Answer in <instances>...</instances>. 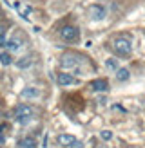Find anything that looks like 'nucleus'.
<instances>
[{
    "instance_id": "obj_3",
    "label": "nucleus",
    "mask_w": 145,
    "mask_h": 148,
    "mask_svg": "<svg viewBox=\"0 0 145 148\" xmlns=\"http://www.w3.org/2000/svg\"><path fill=\"white\" fill-rule=\"evenodd\" d=\"M60 36L64 42H76L80 38V31L75 25H64L60 29Z\"/></svg>"
},
{
    "instance_id": "obj_15",
    "label": "nucleus",
    "mask_w": 145,
    "mask_h": 148,
    "mask_svg": "<svg viewBox=\"0 0 145 148\" xmlns=\"http://www.w3.org/2000/svg\"><path fill=\"white\" fill-rule=\"evenodd\" d=\"M7 45V40H6V27H0V47Z\"/></svg>"
},
{
    "instance_id": "obj_5",
    "label": "nucleus",
    "mask_w": 145,
    "mask_h": 148,
    "mask_svg": "<svg viewBox=\"0 0 145 148\" xmlns=\"http://www.w3.org/2000/svg\"><path fill=\"white\" fill-rule=\"evenodd\" d=\"M56 81H58V85H72V83H76V79L72 78V74H67V72H62V74H58L56 76Z\"/></svg>"
},
{
    "instance_id": "obj_8",
    "label": "nucleus",
    "mask_w": 145,
    "mask_h": 148,
    "mask_svg": "<svg viewBox=\"0 0 145 148\" xmlns=\"http://www.w3.org/2000/svg\"><path fill=\"white\" fill-rule=\"evenodd\" d=\"M76 139L69 136V134H62V136H58V145H62V146H71L72 143H75Z\"/></svg>"
},
{
    "instance_id": "obj_6",
    "label": "nucleus",
    "mask_w": 145,
    "mask_h": 148,
    "mask_svg": "<svg viewBox=\"0 0 145 148\" xmlns=\"http://www.w3.org/2000/svg\"><path fill=\"white\" fill-rule=\"evenodd\" d=\"M91 88L94 92H105L107 88H109V83H107V79H94V81H91Z\"/></svg>"
},
{
    "instance_id": "obj_14",
    "label": "nucleus",
    "mask_w": 145,
    "mask_h": 148,
    "mask_svg": "<svg viewBox=\"0 0 145 148\" xmlns=\"http://www.w3.org/2000/svg\"><path fill=\"white\" fill-rule=\"evenodd\" d=\"M11 62H13V58L7 54V53H2V54H0V63H2V65H11Z\"/></svg>"
},
{
    "instance_id": "obj_18",
    "label": "nucleus",
    "mask_w": 145,
    "mask_h": 148,
    "mask_svg": "<svg viewBox=\"0 0 145 148\" xmlns=\"http://www.w3.org/2000/svg\"><path fill=\"white\" fill-rule=\"evenodd\" d=\"M69 148H84V145L80 143V141H75V143H72V145H71Z\"/></svg>"
},
{
    "instance_id": "obj_9",
    "label": "nucleus",
    "mask_w": 145,
    "mask_h": 148,
    "mask_svg": "<svg viewBox=\"0 0 145 148\" xmlns=\"http://www.w3.org/2000/svg\"><path fill=\"white\" fill-rule=\"evenodd\" d=\"M18 148H36V141L33 137H24V139H20Z\"/></svg>"
},
{
    "instance_id": "obj_1",
    "label": "nucleus",
    "mask_w": 145,
    "mask_h": 148,
    "mask_svg": "<svg viewBox=\"0 0 145 148\" xmlns=\"http://www.w3.org/2000/svg\"><path fill=\"white\" fill-rule=\"evenodd\" d=\"M33 116H35V110L29 105H18L14 108V119H17L20 125H27L33 119Z\"/></svg>"
},
{
    "instance_id": "obj_11",
    "label": "nucleus",
    "mask_w": 145,
    "mask_h": 148,
    "mask_svg": "<svg viewBox=\"0 0 145 148\" xmlns=\"http://www.w3.org/2000/svg\"><path fill=\"white\" fill-rule=\"evenodd\" d=\"M129 69H125V67H122V69H118L116 71V78H118V81H127L129 79Z\"/></svg>"
},
{
    "instance_id": "obj_12",
    "label": "nucleus",
    "mask_w": 145,
    "mask_h": 148,
    "mask_svg": "<svg viewBox=\"0 0 145 148\" xmlns=\"http://www.w3.org/2000/svg\"><path fill=\"white\" fill-rule=\"evenodd\" d=\"M31 58H20V60L17 62V67L18 69H27V67H31Z\"/></svg>"
},
{
    "instance_id": "obj_2",
    "label": "nucleus",
    "mask_w": 145,
    "mask_h": 148,
    "mask_svg": "<svg viewBox=\"0 0 145 148\" xmlns=\"http://www.w3.org/2000/svg\"><path fill=\"white\" fill-rule=\"evenodd\" d=\"M113 49H114V53L116 54H120V56H129L130 54V51H133V43H130L129 38H116L113 42Z\"/></svg>"
},
{
    "instance_id": "obj_13",
    "label": "nucleus",
    "mask_w": 145,
    "mask_h": 148,
    "mask_svg": "<svg viewBox=\"0 0 145 148\" xmlns=\"http://www.w3.org/2000/svg\"><path fill=\"white\" fill-rule=\"evenodd\" d=\"M7 49H9V51H18V49H20V40H18V38L7 40Z\"/></svg>"
},
{
    "instance_id": "obj_19",
    "label": "nucleus",
    "mask_w": 145,
    "mask_h": 148,
    "mask_svg": "<svg viewBox=\"0 0 145 148\" xmlns=\"http://www.w3.org/2000/svg\"><path fill=\"white\" fill-rule=\"evenodd\" d=\"M0 148H2V146H0Z\"/></svg>"
},
{
    "instance_id": "obj_10",
    "label": "nucleus",
    "mask_w": 145,
    "mask_h": 148,
    "mask_svg": "<svg viewBox=\"0 0 145 148\" xmlns=\"http://www.w3.org/2000/svg\"><path fill=\"white\" fill-rule=\"evenodd\" d=\"M20 96L22 98H36V96H38V90H36L35 87H26L24 90L20 92Z\"/></svg>"
},
{
    "instance_id": "obj_17",
    "label": "nucleus",
    "mask_w": 145,
    "mask_h": 148,
    "mask_svg": "<svg viewBox=\"0 0 145 148\" xmlns=\"http://www.w3.org/2000/svg\"><path fill=\"white\" fill-rule=\"evenodd\" d=\"M107 67L109 69H118V62H116L114 58H109V60H107Z\"/></svg>"
},
{
    "instance_id": "obj_7",
    "label": "nucleus",
    "mask_w": 145,
    "mask_h": 148,
    "mask_svg": "<svg viewBox=\"0 0 145 148\" xmlns=\"http://www.w3.org/2000/svg\"><path fill=\"white\" fill-rule=\"evenodd\" d=\"M60 63H62V67H65V69H71V67H76L78 60H76V56H75V54H64Z\"/></svg>"
},
{
    "instance_id": "obj_4",
    "label": "nucleus",
    "mask_w": 145,
    "mask_h": 148,
    "mask_svg": "<svg viewBox=\"0 0 145 148\" xmlns=\"http://www.w3.org/2000/svg\"><path fill=\"white\" fill-rule=\"evenodd\" d=\"M89 16L93 20H104L105 18V7H102L98 4H94L89 7Z\"/></svg>"
},
{
    "instance_id": "obj_16",
    "label": "nucleus",
    "mask_w": 145,
    "mask_h": 148,
    "mask_svg": "<svg viewBox=\"0 0 145 148\" xmlns=\"http://www.w3.org/2000/svg\"><path fill=\"white\" fill-rule=\"evenodd\" d=\"M100 137L104 139V141H109V139L113 137V132H111V130H104V132L100 134Z\"/></svg>"
}]
</instances>
